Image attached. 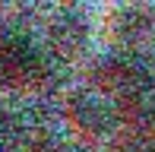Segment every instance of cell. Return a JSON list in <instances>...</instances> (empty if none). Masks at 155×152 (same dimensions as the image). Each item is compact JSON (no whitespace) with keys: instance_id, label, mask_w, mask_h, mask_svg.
I'll list each match as a JSON object with an SVG mask.
<instances>
[{"instance_id":"1","label":"cell","mask_w":155,"mask_h":152,"mask_svg":"<svg viewBox=\"0 0 155 152\" xmlns=\"http://www.w3.org/2000/svg\"><path fill=\"white\" fill-rule=\"evenodd\" d=\"M95 92H101L117 111L124 108H139L149 95L152 76L143 67V60L133 57L130 51H114L108 57H98L89 73Z\"/></svg>"},{"instance_id":"2","label":"cell","mask_w":155,"mask_h":152,"mask_svg":"<svg viewBox=\"0 0 155 152\" xmlns=\"http://www.w3.org/2000/svg\"><path fill=\"white\" fill-rule=\"evenodd\" d=\"M48 73V54L41 45L19 29H0V86L29 89Z\"/></svg>"},{"instance_id":"3","label":"cell","mask_w":155,"mask_h":152,"mask_svg":"<svg viewBox=\"0 0 155 152\" xmlns=\"http://www.w3.org/2000/svg\"><path fill=\"white\" fill-rule=\"evenodd\" d=\"M63 117H67L70 130L86 140H104L117 130L120 124V111L104 98L101 92H95L92 86L73 89L63 101Z\"/></svg>"},{"instance_id":"4","label":"cell","mask_w":155,"mask_h":152,"mask_svg":"<svg viewBox=\"0 0 155 152\" xmlns=\"http://www.w3.org/2000/svg\"><path fill=\"white\" fill-rule=\"evenodd\" d=\"M111 38L130 51L155 35V3H120L108 19Z\"/></svg>"},{"instance_id":"5","label":"cell","mask_w":155,"mask_h":152,"mask_svg":"<svg viewBox=\"0 0 155 152\" xmlns=\"http://www.w3.org/2000/svg\"><path fill=\"white\" fill-rule=\"evenodd\" d=\"M48 45H51V51L57 54V57H63V60L82 54L86 45H89L86 16H79V13H73V10L57 13V16L48 22Z\"/></svg>"},{"instance_id":"6","label":"cell","mask_w":155,"mask_h":152,"mask_svg":"<svg viewBox=\"0 0 155 152\" xmlns=\"http://www.w3.org/2000/svg\"><path fill=\"white\" fill-rule=\"evenodd\" d=\"M114 152H155V143H152V136L149 140H146V136H133V140L117 143Z\"/></svg>"},{"instance_id":"7","label":"cell","mask_w":155,"mask_h":152,"mask_svg":"<svg viewBox=\"0 0 155 152\" xmlns=\"http://www.w3.org/2000/svg\"><path fill=\"white\" fill-rule=\"evenodd\" d=\"M152 143H155V133H152Z\"/></svg>"}]
</instances>
